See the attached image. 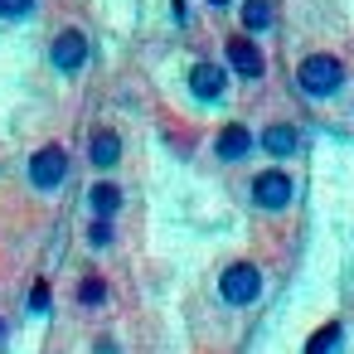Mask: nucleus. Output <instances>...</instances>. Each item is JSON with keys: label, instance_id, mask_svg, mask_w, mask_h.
<instances>
[{"label": "nucleus", "instance_id": "17", "mask_svg": "<svg viewBox=\"0 0 354 354\" xmlns=\"http://www.w3.org/2000/svg\"><path fill=\"white\" fill-rule=\"evenodd\" d=\"M209 6H228V0H209Z\"/></svg>", "mask_w": 354, "mask_h": 354}, {"label": "nucleus", "instance_id": "14", "mask_svg": "<svg viewBox=\"0 0 354 354\" xmlns=\"http://www.w3.org/2000/svg\"><path fill=\"white\" fill-rule=\"evenodd\" d=\"M102 296H107V286H102L97 277H83V286H78V301H83V306H97Z\"/></svg>", "mask_w": 354, "mask_h": 354}, {"label": "nucleus", "instance_id": "16", "mask_svg": "<svg viewBox=\"0 0 354 354\" xmlns=\"http://www.w3.org/2000/svg\"><path fill=\"white\" fill-rule=\"evenodd\" d=\"M88 243H93V248H107V243H112V228H107V223H93Z\"/></svg>", "mask_w": 354, "mask_h": 354}, {"label": "nucleus", "instance_id": "13", "mask_svg": "<svg viewBox=\"0 0 354 354\" xmlns=\"http://www.w3.org/2000/svg\"><path fill=\"white\" fill-rule=\"evenodd\" d=\"M330 344H339V325L330 320V325H320L315 335H310V344H306V354H325Z\"/></svg>", "mask_w": 354, "mask_h": 354}, {"label": "nucleus", "instance_id": "18", "mask_svg": "<svg viewBox=\"0 0 354 354\" xmlns=\"http://www.w3.org/2000/svg\"><path fill=\"white\" fill-rule=\"evenodd\" d=\"M0 335H6V325H0Z\"/></svg>", "mask_w": 354, "mask_h": 354}, {"label": "nucleus", "instance_id": "7", "mask_svg": "<svg viewBox=\"0 0 354 354\" xmlns=\"http://www.w3.org/2000/svg\"><path fill=\"white\" fill-rule=\"evenodd\" d=\"M228 64H233V68H238L243 78H262V68H267V64H262V49H257V44H252L248 35L228 39Z\"/></svg>", "mask_w": 354, "mask_h": 354}, {"label": "nucleus", "instance_id": "4", "mask_svg": "<svg viewBox=\"0 0 354 354\" xmlns=\"http://www.w3.org/2000/svg\"><path fill=\"white\" fill-rule=\"evenodd\" d=\"M252 204L257 209H286L291 204V175L286 170H262L252 180Z\"/></svg>", "mask_w": 354, "mask_h": 354}, {"label": "nucleus", "instance_id": "8", "mask_svg": "<svg viewBox=\"0 0 354 354\" xmlns=\"http://www.w3.org/2000/svg\"><path fill=\"white\" fill-rule=\"evenodd\" d=\"M214 151H218V160H243V156L252 151V131H248L243 122H233V127H223V131H218Z\"/></svg>", "mask_w": 354, "mask_h": 354}, {"label": "nucleus", "instance_id": "12", "mask_svg": "<svg viewBox=\"0 0 354 354\" xmlns=\"http://www.w3.org/2000/svg\"><path fill=\"white\" fill-rule=\"evenodd\" d=\"M88 204H93L97 214H112V209L122 204V189H117V185H93V189H88Z\"/></svg>", "mask_w": 354, "mask_h": 354}, {"label": "nucleus", "instance_id": "5", "mask_svg": "<svg viewBox=\"0 0 354 354\" xmlns=\"http://www.w3.org/2000/svg\"><path fill=\"white\" fill-rule=\"evenodd\" d=\"M189 88H194V97H204V102H214V97H223L228 93V68H218V64H194L189 68Z\"/></svg>", "mask_w": 354, "mask_h": 354}, {"label": "nucleus", "instance_id": "2", "mask_svg": "<svg viewBox=\"0 0 354 354\" xmlns=\"http://www.w3.org/2000/svg\"><path fill=\"white\" fill-rule=\"evenodd\" d=\"M218 296H223L228 306H248V301H257V296H262V272H257L252 262H233V267L218 277Z\"/></svg>", "mask_w": 354, "mask_h": 354}, {"label": "nucleus", "instance_id": "10", "mask_svg": "<svg viewBox=\"0 0 354 354\" xmlns=\"http://www.w3.org/2000/svg\"><path fill=\"white\" fill-rule=\"evenodd\" d=\"M262 146H267L272 156H291V151H296V127H286V122L267 127V131H262Z\"/></svg>", "mask_w": 354, "mask_h": 354}, {"label": "nucleus", "instance_id": "6", "mask_svg": "<svg viewBox=\"0 0 354 354\" xmlns=\"http://www.w3.org/2000/svg\"><path fill=\"white\" fill-rule=\"evenodd\" d=\"M83 59H88V39H83V30H64V35L54 39V68L78 73Z\"/></svg>", "mask_w": 354, "mask_h": 354}, {"label": "nucleus", "instance_id": "11", "mask_svg": "<svg viewBox=\"0 0 354 354\" xmlns=\"http://www.w3.org/2000/svg\"><path fill=\"white\" fill-rule=\"evenodd\" d=\"M267 25H272V0H248V6H243V30L262 35Z\"/></svg>", "mask_w": 354, "mask_h": 354}, {"label": "nucleus", "instance_id": "3", "mask_svg": "<svg viewBox=\"0 0 354 354\" xmlns=\"http://www.w3.org/2000/svg\"><path fill=\"white\" fill-rule=\"evenodd\" d=\"M64 175H68V151H64V146H39V151L30 156V180H35L39 189L64 185Z\"/></svg>", "mask_w": 354, "mask_h": 354}, {"label": "nucleus", "instance_id": "9", "mask_svg": "<svg viewBox=\"0 0 354 354\" xmlns=\"http://www.w3.org/2000/svg\"><path fill=\"white\" fill-rule=\"evenodd\" d=\"M88 156H93V165H97V170L117 165V156H122V141H117V131H97V136H93V146H88Z\"/></svg>", "mask_w": 354, "mask_h": 354}, {"label": "nucleus", "instance_id": "15", "mask_svg": "<svg viewBox=\"0 0 354 354\" xmlns=\"http://www.w3.org/2000/svg\"><path fill=\"white\" fill-rule=\"evenodd\" d=\"M0 15H6V20H20V15H35V0H0Z\"/></svg>", "mask_w": 354, "mask_h": 354}, {"label": "nucleus", "instance_id": "1", "mask_svg": "<svg viewBox=\"0 0 354 354\" xmlns=\"http://www.w3.org/2000/svg\"><path fill=\"white\" fill-rule=\"evenodd\" d=\"M296 83H301V93H310V97H330V93L344 83V64L330 59V54H310V59L301 64Z\"/></svg>", "mask_w": 354, "mask_h": 354}]
</instances>
